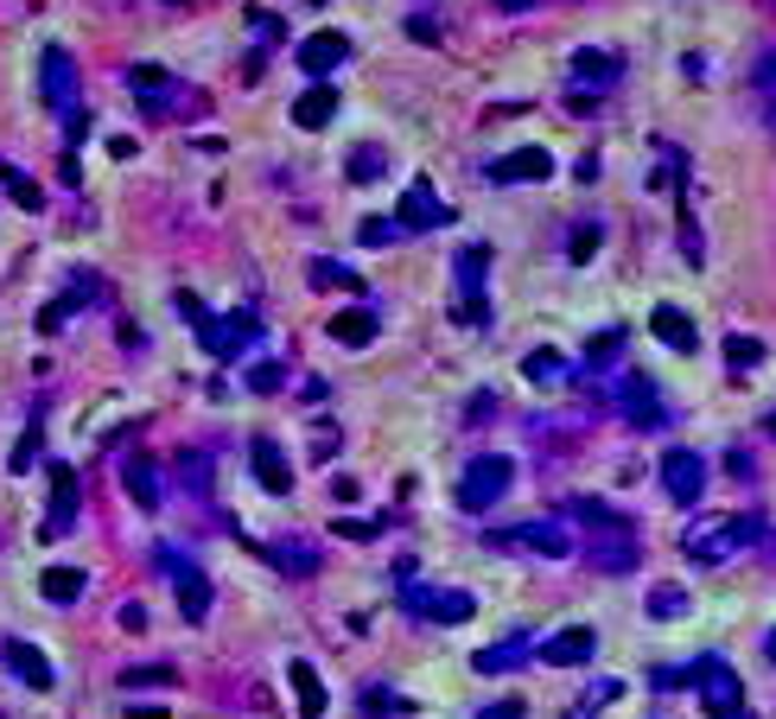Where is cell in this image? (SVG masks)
Masks as SVG:
<instances>
[{"label":"cell","instance_id":"1","mask_svg":"<svg viewBox=\"0 0 776 719\" xmlns=\"http://www.w3.org/2000/svg\"><path fill=\"white\" fill-rule=\"evenodd\" d=\"M573 516L586 523V561L598 573H630L636 561H643V535H636V523H630V516H618L611 503H592V496H580V503H573Z\"/></svg>","mask_w":776,"mask_h":719},{"label":"cell","instance_id":"2","mask_svg":"<svg viewBox=\"0 0 776 719\" xmlns=\"http://www.w3.org/2000/svg\"><path fill=\"white\" fill-rule=\"evenodd\" d=\"M757 535H764L757 516H694L688 535H681V554H688L694 567H726V561L744 554Z\"/></svg>","mask_w":776,"mask_h":719},{"label":"cell","instance_id":"3","mask_svg":"<svg viewBox=\"0 0 776 719\" xmlns=\"http://www.w3.org/2000/svg\"><path fill=\"white\" fill-rule=\"evenodd\" d=\"M694 694H701L706 719H751V707H744V682H739V669H732L726 656H701V662H694Z\"/></svg>","mask_w":776,"mask_h":719},{"label":"cell","instance_id":"4","mask_svg":"<svg viewBox=\"0 0 776 719\" xmlns=\"http://www.w3.org/2000/svg\"><path fill=\"white\" fill-rule=\"evenodd\" d=\"M490 548L503 554H541V561H566L573 554V529L560 516H535V523H516V529H497Z\"/></svg>","mask_w":776,"mask_h":719},{"label":"cell","instance_id":"5","mask_svg":"<svg viewBox=\"0 0 776 719\" xmlns=\"http://www.w3.org/2000/svg\"><path fill=\"white\" fill-rule=\"evenodd\" d=\"M510 484H516V458L483 453V458L465 465V478H458V503H465V510H490V503L510 496Z\"/></svg>","mask_w":776,"mask_h":719},{"label":"cell","instance_id":"6","mask_svg":"<svg viewBox=\"0 0 776 719\" xmlns=\"http://www.w3.org/2000/svg\"><path fill=\"white\" fill-rule=\"evenodd\" d=\"M452 280H458V325H483L490 300H483V280H490V249H458L452 255Z\"/></svg>","mask_w":776,"mask_h":719},{"label":"cell","instance_id":"7","mask_svg":"<svg viewBox=\"0 0 776 719\" xmlns=\"http://www.w3.org/2000/svg\"><path fill=\"white\" fill-rule=\"evenodd\" d=\"M402 611L427 618V624H465V618L478 611V599L458 592V586H414V579H407V586H402Z\"/></svg>","mask_w":776,"mask_h":719},{"label":"cell","instance_id":"8","mask_svg":"<svg viewBox=\"0 0 776 719\" xmlns=\"http://www.w3.org/2000/svg\"><path fill=\"white\" fill-rule=\"evenodd\" d=\"M38 96H45V109L51 115L76 109V64H71L64 45H45V51H38Z\"/></svg>","mask_w":776,"mask_h":719},{"label":"cell","instance_id":"9","mask_svg":"<svg viewBox=\"0 0 776 719\" xmlns=\"http://www.w3.org/2000/svg\"><path fill=\"white\" fill-rule=\"evenodd\" d=\"M483 179H490V185H541V179H554V153L548 147H516V153H503V159H490Z\"/></svg>","mask_w":776,"mask_h":719},{"label":"cell","instance_id":"10","mask_svg":"<svg viewBox=\"0 0 776 719\" xmlns=\"http://www.w3.org/2000/svg\"><path fill=\"white\" fill-rule=\"evenodd\" d=\"M662 491L681 503V510H694L706 496V458L701 453H688V446H674V453L662 458Z\"/></svg>","mask_w":776,"mask_h":719},{"label":"cell","instance_id":"11","mask_svg":"<svg viewBox=\"0 0 776 719\" xmlns=\"http://www.w3.org/2000/svg\"><path fill=\"white\" fill-rule=\"evenodd\" d=\"M159 561H166V573H172V592H179V611H186V624H204V618H211V579H204V567L179 561L172 548H166Z\"/></svg>","mask_w":776,"mask_h":719},{"label":"cell","instance_id":"12","mask_svg":"<svg viewBox=\"0 0 776 719\" xmlns=\"http://www.w3.org/2000/svg\"><path fill=\"white\" fill-rule=\"evenodd\" d=\"M76 510H83V478H76V465H51V516H45V535H71Z\"/></svg>","mask_w":776,"mask_h":719},{"label":"cell","instance_id":"13","mask_svg":"<svg viewBox=\"0 0 776 719\" xmlns=\"http://www.w3.org/2000/svg\"><path fill=\"white\" fill-rule=\"evenodd\" d=\"M611 402L624 408V420H630V427H668V408H662V395H656V382L624 376L618 388H611Z\"/></svg>","mask_w":776,"mask_h":719},{"label":"cell","instance_id":"14","mask_svg":"<svg viewBox=\"0 0 776 719\" xmlns=\"http://www.w3.org/2000/svg\"><path fill=\"white\" fill-rule=\"evenodd\" d=\"M402 229H440L452 224V211H445V197L433 191V179H407L402 191V217H395Z\"/></svg>","mask_w":776,"mask_h":719},{"label":"cell","instance_id":"15","mask_svg":"<svg viewBox=\"0 0 776 719\" xmlns=\"http://www.w3.org/2000/svg\"><path fill=\"white\" fill-rule=\"evenodd\" d=\"M255 332H261L255 312H229V319H211L198 338H204V350H211V357H223V363H229L236 350H249V344H255Z\"/></svg>","mask_w":776,"mask_h":719},{"label":"cell","instance_id":"16","mask_svg":"<svg viewBox=\"0 0 776 719\" xmlns=\"http://www.w3.org/2000/svg\"><path fill=\"white\" fill-rule=\"evenodd\" d=\"M128 89H134L153 115H172V103L186 96V83L172 71H159V64H134V71H128Z\"/></svg>","mask_w":776,"mask_h":719},{"label":"cell","instance_id":"17","mask_svg":"<svg viewBox=\"0 0 776 719\" xmlns=\"http://www.w3.org/2000/svg\"><path fill=\"white\" fill-rule=\"evenodd\" d=\"M344 58H350V38L344 33H312V38H299V51H294V64L306 76H332Z\"/></svg>","mask_w":776,"mask_h":719},{"label":"cell","instance_id":"18","mask_svg":"<svg viewBox=\"0 0 776 719\" xmlns=\"http://www.w3.org/2000/svg\"><path fill=\"white\" fill-rule=\"evenodd\" d=\"M528 656H541V644H535L528 631H516V637H503V644H483L478 656H471V669H478V675H510Z\"/></svg>","mask_w":776,"mask_h":719},{"label":"cell","instance_id":"19","mask_svg":"<svg viewBox=\"0 0 776 719\" xmlns=\"http://www.w3.org/2000/svg\"><path fill=\"white\" fill-rule=\"evenodd\" d=\"M592 656H598V631H586V624L554 631V637L541 644V662H554V669H580V662H592Z\"/></svg>","mask_w":776,"mask_h":719},{"label":"cell","instance_id":"20","mask_svg":"<svg viewBox=\"0 0 776 719\" xmlns=\"http://www.w3.org/2000/svg\"><path fill=\"white\" fill-rule=\"evenodd\" d=\"M649 332H656L668 350H681V357H694V350H701V325H694L681 305H656V312H649Z\"/></svg>","mask_w":776,"mask_h":719},{"label":"cell","instance_id":"21","mask_svg":"<svg viewBox=\"0 0 776 719\" xmlns=\"http://www.w3.org/2000/svg\"><path fill=\"white\" fill-rule=\"evenodd\" d=\"M618 76H624V58H618V51H592V45L573 51V83H580V89L598 96V89H611Z\"/></svg>","mask_w":776,"mask_h":719},{"label":"cell","instance_id":"22","mask_svg":"<svg viewBox=\"0 0 776 719\" xmlns=\"http://www.w3.org/2000/svg\"><path fill=\"white\" fill-rule=\"evenodd\" d=\"M249 458H255V478H261V491H267V496H287V491H294V471H287V458H280V446H274L267 433H255V440H249Z\"/></svg>","mask_w":776,"mask_h":719},{"label":"cell","instance_id":"23","mask_svg":"<svg viewBox=\"0 0 776 719\" xmlns=\"http://www.w3.org/2000/svg\"><path fill=\"white\" fill-rule=\"evenodd\" d=\"M522 376L535 382V388H560V382L573 376V363H566V357H560L554 344H535V350H528V357H522Z\"/></svg>","mask_w":776,"mask_h":719},{"label":"cell","instance_id":"24","mask_svg":"<svg viewBox=\"0 0 776 719\" xmlns=\"http://www.w3.org/2000/svg\"><path fill=\"white\" fill-rule=\"evenodd\" d=\"M0 656H7V662H13V675H20V682H26V687H38V694H45V687L58 682V675H51V662H45V649L20 644V637H13V644L0 649Z\"/></svg>","mask_w":776,"mask_h":719},{"label":"cell","instance_id":"25","mask_svg":"<svg viewBox=\"0 0 776 719\" xmlns=\"http://www.w3.org/2000/svg\"><path fill=\"white\" fill-rule=\"evenodd\" d=\"M287 682H294V700H299V719H325V682L312 662H287Z\"/></svg>","mask_w":776,"mask_h":719},{"label":"cell","instance_id":"26","mask_svg":"<svg viewBox=\"0 0 776 719\" xmlns=\"http://www.w3.org/2000/svg\"><path fill=\"white\" fill-rule=\"evenodd\" d=\"M121 484H128V496H134V503H141V510H159V471H153V458L147 453H134L128 458V465H121Z\"/></svg>","mask_w":776,"mask_h":719},{"label":"cell","instance_id":"27","mask_svg":"<svg viewBox=\"0 0 776 719\" xmlns=\"http://www.w3.org/2000/svg\"><path fill=\"white\" fill-rule=\"evenodd\" d=\"M375 332H382V319H375V312H363V305H350V312H332V338H337V344H350V350L375 344Z\"/></svg>","mask_w":776,"mask_h":719},{"label":"cell","instance_id":"28","mask_svg":"<svg viewBox=\"0 0 776 719\" xmlns=\"http://www.w3.org/2000/svg\"><path fill=\"white\" fill-rule=\"evenodd\" d=\"M332 115H337V89H332V83H312V89L294 103V121L306 128V134H312V128H325Z\"/></svg>","mask_w":776,"mask_h":719},{"label":"cell","instance_id":"29","mask_svg":"<svg viewBox=\"0 0 776 719\" xmlns=\"http://www.w3.org/2000/svg\"><path fill=\"white\" fill-rule=\"evenodd\" d=\"M38 592H45L51 606H76V599H83V567H45L38 573Z\"/></svg>","mask_w":776,"mask_h":719},{"label":"cell","instance_id":"30","mask_svg":"<svg viewBox=\"0 0 776 719\" xmlns=\"http://www.w3.org/2000/svg\"><path fill=\"white\" fill-rule=\"evenodd\" d=\"M0 191H7V197H13L20 211H38V204H45V191H38V179H33V172H20L13 159H0Z\"/></svg>","mask_w":776,"mask_h":719},{"label":"cell","instance_id":"31","mask_svg":"<svg viewBox=\"0 0 776 719\" xmlns=\"http://www.w3.org/2000/svg\"><path fill=\"white\" fill-rule=\"evenodd\" d=\"M688 606H694V599H688V592H681V586H649V618H656V624H674V618H688Z\"/></svg>","mask_w":776,"mask_h":719},{"label":"cell","instance_id":"32","mask_svg":"<svg viewBox=\"0 0 776 719\" xmlns=\"http://www.w3.org/2000/svg\"><path fill=\"white\" fill-rule=\"evenodd\" d=\"M96 293H103L96 280H71V293H64V300H51V305H45V319H38V325H45V332H58V325H64V319L76 312V300H96Z\"/></svg>","mask_w":776,"mask_h":719},{"label":"cell","instance_id":"33","mask_svg":"<svg viewBox=\"0 0 776 719\" xmlns=\"http://www.w3.org/2000/svg\"><path fill=\"white\" fill-rule=\"evenodd\" d=\"M726 363H732V376H751V370L764 363V344L744 338V332H732V338H726Z\"/></svg>","mask_w":776,"mask_h":719},{"label":"cell","instance_id":"34","mask_svg":"<svg viewBox=\"0 0 776 719\" xmlns=\"http://www.w3.org/2000/svg\"><path fill=\"white\" fill-rule=\"evenodd\" d=\"M344 172H350L357 185H375V179L389 172V153H382V147H357V153H350V166H344Z\"/></svg>","mask_w":776,"mask_h":719},{"label":"cell","instance_id":"35","mask_svg":"<svg viewBox=\"0 0 776 719\" xmlns=\"http://www.w3.org/2000/svg\"><path fill=\"white\" fill-rule=\"evenodd\" d=\"M267 561H280L287 573H319V554H312L306 541H274V548H267Z\"/></svg>","mask_w":776,"mask_h":719},{"label":"cell","instance_id":"36","mask_svg":"<svg viewBox=\"0 0 776 719\" xmlns=\"http://www.w3.org/2000/svg\"><path fill=\"white\" fill-rule=\"evenodd\" d=\"M179 478H186V491L204 503V496H211V458H204V453H186V458H179Z\"/></svg>","mask_w":776,"mask_h":719},{"label":"cell","instance_id":"37","mask_svg":"<svg viewBox=\"0 0 776 719\" xmlns=\"http://www.w3.org/2000/svg\"><path fill=\"white\" fill-rule=\"evenodd\" d=\"M121 687L134 694V687H172V669L166 662H141V669H121Z\"/></svg>","mask_w":776,"mask_h":719},{"label":"cell","instance_id":"38","mask_svg":"<svg viewBox=\"0 0 776 719\" xmlns=\"http://www.w3.org/2000/svg\"><path fill=\"white\" fill-rule=\"evenodd\" d=\"M618 350H624V332H598V338L586 344V363H592V370H611Z\"/></svg>","mask_w":776,"mask_h":719},{"label":"cell","instance_id":"39","mask_svg":"<svg viewBox=\"0 0 776 719\" xmlns=\"http://www.w3.org/2000/svg\"><path fill=\"white\" fill-rule=\"evenodd\" d=\"M249 388H255V395H280V388H287V363H255V370H249Z\"/></svg>","mask_w":776,"mask_h":719},{"label":"cell","instance_id":"40","mask_svg":"<svg viewBox=\"0 0 776 719\" xmlns=\"http://www.w3.org/2000/svg\"><path fill=\"white\" fill-rule=\"evenodd\" d=\"M598 242H605V229L580 224V229H573V242H566V255H573V262H592V255H598Z\"/></svg>","mask_w":776,"mask_h":719},{"label":"cell","instance_id":"41","mask_svg":"<svg viewBox=\"0 0 776 719\" xmlns=\"http://www.w3.org/2000/svg\"><path fill=\"white\" fill-rule=\"evenodd\" d=\"M395 236H402V224H395V217H370V224L357 229V242H363V249H382V242H395Z\"/></svg>","mask_w":776,"mask_h":719},{"label":"cell","instance_id":"42","mask_svg":"<svg viewBox=\"0 0 776 719\" xmlns=\"http://www.w3.org/2000/svg\"><path fill=\"white\" fill-rule=\"evenodd\" d=\"M363 714H370V719H382V714H407V700H402V694H389V687H370V694H363Z\"/></svg>","mask_w":776,"mask_h":719},{"label":"cell","instance_id":"43","mask_svg":"<svg viewBox=\"0 0 776 719\" xmlns=\"http://www.w3.org/2000/svg\"><path fill=\"white\" fill-rule=\"evenodd\" d=\"M38 446H45V433H38V420L20 433V446H13V471H33V458H38Z\"/></svg>","mask_w":776,"mask_h":719},{"label":"cell","instance_id":"44","mask_svg":"<svg viewBox=\"0 0 776 719\" xmlns=\"http://www.w3.org/2000/svg\"><path fill=\"white\" fill-rule=\"evenodd\" d=\"M312 287H357V274L337 262H312Z\"/></svg>","mask_w":776,"mask_h":719},{"label":"cell","instance_id":"45","mask_svg":"<svg viewBox=\"0 0 776 719\" xmlns=\"http://www.w3.org/2000/svg\"><path fill=\"white\" fill-rule=\"evenodd\" d=\"M249 33L255 38H287V20H274L267 7H249Z\"/></svg>","mask_w":776,"mask_h":719},{"label":"cell","instance_id":"46","mask_svg":"<svg viewBox=\"0 0 776 719\" xmlns=\"http://www.w3.org/2000/svg\"><path fill=\"white\" fill-rule=\"evenodd\" d=\"M115 624H121V631H147V606H141V599H128V606L115 611Z\"/></svg>","mask_w":776,"mask_h":719},{"label":"cell","instance_id":"47","mask_svg":"<svg viewBox=\"0 0 776 719\" xmlns=\"http://www.w3.org/2000/svg\"><path fill=\"white\" fill-rule=\"evenodd\" d=\"M407 33L420 38V45H440V26H433V20H407Z\"/></svg>","mask_w":776,"mask_h":719},{"label":"cell","instance_id":"48","mask_svg":"<svg viewBox=\"0 0 776 719\" xmlns=\"http://www.w3.org/2000/svg\"><path fill=\"white\" fill-rule=\"evenodd\" d=\"M757 83H764V89H776V51L764 58V64H757Z\"/></svg>","mask_w":776,"mask_h":719},{"label":"cell","instance_id":"49","mask_svg":"<svg viewBox=\"0 0 776 719\" xmlns=\"http://www.w3.org/2000/svg\"><path fill=\"white\" fill-rule=\"evenodd\" d=\"M478 719H522V707L516 700H503V707H490V714H478Z\"/></svg>","mask_w":776,"mask_h":719},{"label":"cell","instance_id":"50","mask_svg":"<svg viewBox=\"0 0 776 719\" xmlns=\"http://www.w3.org/2000/svg\"><path fill=\"white\" fill-rule=\"evenodd\" d=\"M503 13H528V7H541V0H497Z\"/></svg>","mask_w":776,"mask_h":719},{"label":"cell","instance_id":"51","mask_svg":"<svg viewBox=\"0 0 776 719\" xmlns=\"http://www.w3.org/2000/svg\"><path fill=\"white\" fill-rule=\"evenodd\" d=\"M128 719H172V714H166V707H134Z\"/></svg>","mask_w":776,"mask_h":719},{"label":"cell","instance_id":"52","mask_svg":"<svg viewBox=\"0 0 776 719\" xmlns=\"http://www.w3.org/2000/svg\"><path fill=\"white\" fill-rule=\"evenodd\" d=\"M566 719H592V707H573V714H566Z\"/></svg>","mask_w":776,"mask_h":719},{"label":"cell","instance_id":"53","mask_svg":"<svg viewBox=\"0 0 776 719\" xmlns=\"http://www.w3.org/2000/svg\"><path fill=\"white\" fill-rule=\"evenodd\" d=\"M764 649H771V656H776V631H771V637H764Z\"/></svg>","mask_w":776,"mask_h":719},{"label":"cell","instance_id":"54","mask_svg":"<svg viewBox=\"0 0 776 719\" xmlns=\"http://www.w3.org/2000/svg\"><path fill=\"white\" fill-rule=\"evenodd\" d=\"M166 7H186V0H166Z\"/></svg>","mask_w":776,"mask_h":719},{"label":"cell","instance_id":"55","mask_svg":"<svg viewBox=\"0 0 776 719\" xmlns=\"http://www.w3.org/2000/svg\"><path fill=\"white\" fill-rule=\"evenodd\" d=\"M312 7H325V0H312Z\"/></svg>","mask_w":776,"mask_h":719}]
</instances>
